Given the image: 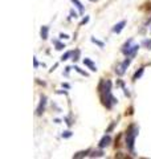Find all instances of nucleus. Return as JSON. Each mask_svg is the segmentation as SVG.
I'll use <instances>...</instances> for the list:
<instances>
[{"label":"nucleus","mask_w":151,"mask_h":159,"mask_svg":"<svg viewBox=\"0 0 151 159\" xmlns=\"http://www.w3.org/2000/svg\"><path fill=\"white\" fill-rule=\"evenodd\" d=\"M89 152H90V150H84V151H78L77 154H74L73 155V158H84V157H86V155H89Z\"/></svg>","instance_id":"obj_11"},{"label":"nucleus","mask_w":151,"mask_h":159,"mask_svg":"<svg viewBox=\"0 0 151 159\" xmlns=\"http://www.w3.org/2000/svg\"><path fill=\"white\" fill-rule=\"evenodd\" d=\"M69 137H72V131H69V130L62 134V138H69Z\"/></svg>","instance_id":"obj_20"},{"label":"nucleus","mask_w":151,"mask_h":159,"mask_svg":"<svg viewBox=\"0 0 151 159\" xmlns=\"http://www.w3.org/2000/svg\"><path fill=\"white\" fill-rule=\"evenodd\" d=\"M89 157H92V158H94V157H103V151H93L92 154H89Z\"/></svg>","instance_id":"obj_18"},{"label":"nucleus","mask_w":151,"mask_h":159,"mask_svg":"<svg viewBox=\"0 0 151 159\" xmlns=\"http://www.w3.org/2000/svg\"><path fill=\"white\" fill-rule=\"evenodd\" d=\"M72 3L74 4V6L76 7H77L78 8V11H80V13H84V11H85V8H84V6H82V3L81 2H80V0H72Z\"/></svg>","instance_id":"obj_10"},{"label":"nucleus","mask_w":151,"mask_h":159,"mask_svg":"<svg viewBox=\"0 0 151 159\" xmlns=\"http://www.w3.org/2000/svg\"><path fill=\"white\" fill-rule=\"evenodd\" d=\"M62 86H64V88H66V89H69V88H70V86L68 85V84H62Z\"/></svg>","instance_id":"obj_24"},{"label":"nucleus","mask_w":151,"mask_h":159,"mask_svg":"<svg viewBox=\"0 0 151 159\" xmlns=\"http://www.w3.org/2000/svg\"><path fill=\"white\" fill-rule=\"evenodd\" d=\"M74 70L77 72V73H80V74H82L84 77H88V76H89V73H88V72L82 70V69H81V68H78V66H74Z\"/></svg>","instance_id":"obj_14"},{"label":"nucleus","mask_w":151,"mask_h":159,"mask_svg":"<svg viewBox=\"0 0 151 159\" xmlns=\"http://www.w3.org/2000/svg\"><path fill=\"white\" fill-rule=\"evenodd\" d=\"M88 21H89V17L86 16V17H85V19L82 20V21H81V23H80V25H84V24H86Z\"/></svg>","instance_id":"obj_21"},{"label":"nucleus","mask_w":151,"mask_h":159,"mask_svg":"<svg viewBox=\"0 0 151 159\" xmlns=\"http://www.w3.org/2000/svg\"><path fill=\"white\" fill-rule=\"evenodd\" d=\"M138 133H139V129L138 126L135 125V123H131L127 130L125 133V143H126V147H127V150L134 154V145H135V138L138 137Z\"/></svg>","instance_id":"obj_2"},{"label":"nucleus","mask_w":151,"mask_h":159,"mask_svg":"<svg viewBox=\"0 0 151 159\" xmlns=\"http://www.w3.org/2000/svg\"><path fill=\"white\" fill-rule=\"evenodd\" d=\"M45 106H47V97L41 96V97H40V103H39V106L36 109V114H37V116H41V114L44 113Z\"/></svg>","instance_id":"obj_5"},{"label":"nucleus","mask_w":151,"mask_h":159,"mask_svg":"<svg viewBox=\"0 0 151 159\" xmlns=\"http://www.w3.org/2000/svg\"><path fill=\"white\" fill-rule=\"evenodd\" d=\"M33 61H34V68H37V66H39V61H37V58L34 57V58H33Z\"/></svg>","instance_id":"obj_23"},{"label":"nucleus","mask_w":151,"mask_h":159,"mask_svg":"<svg viewBox=\"0 0 151 159\" xmlns=\"http://www.w3.org/2000/svg\"><path fill=\"white\" fill-rule=\"evenodd\" d=\"M53 43H54V45H56V49H57V51H61V49H64V48H65V44L57 41V40H54Z\"/></svg>","instance_id":"obj_15"},{"label":"nucleus","mask_w":151,"mask_h":159,"mask_svg":"<svg viewBox=\"0 0 151 159\" xmlns=\"http://www.w3.org/2000/svg\"><path fill=\"white\" fill-rule=\"evenodd\" d=\"M98 92L101 94V101H102L103 106L106 109H112L115 103H117V98L113 96L112 93V81H109V80H102L98 86Z\"/></svg>","instance_id":"obj_1"},{"label":"nucleus","mask_w":151,"mask_h":159,"mask_svg":"<svg viewBox=\"0 0 151 159\" xmlns=\"http://www.w3.org/2000/svg\"><path fill=\"white\" fill-rule=\"evenodd\" d=\"M143 72H144V66H142V68H139V70H137V72H135V74H134V76H133V80H134V81H137V80L140 77V76H142V74H143Z\"/></svg>","instance_id":"obj_12"},{"label":"nucleus","mask_w":151,"mask_h":159,"mask_svg":"<svg viewBox=\"0 0 151 159\" xmlns=\"http://www.w3.org/2000/svg\"><path fill=\"white\" fill-rule=\"evenodd\" d=\"M142 44H143L144 47H147V49H151V39H149V40H147V39L143 40V43H142Z\"/></svg>","instance_id":"obj_19"},{"label":"nucleus","mask_w":151,"mask_h":159,"mask_svg":"<svg viewBox=\"0 0 151 159\" xmlns=\"http://www.w3.org/2000/svg\"><path fill=\"white\" fill-rule=\"evenodd\" d=\"M138 49H139V45H138V44H134L133 40L130 39V40H127V41L123 44V47H122V53L125 54L126 57L134 58L135 54H137V52H138Z\"/></svg>","instance_id":"obj_3"},{"label":"nucleus","mask_w":151,"mask_h":159,"mask_svg":"<svg viewBox=\"0 0 151 159\" xmlns=\"http://www.w3.org/2000/svg\"><path fill=\"white\" fill-rule=\"evenodd\" d=\"M60 39H61V40H64V39H69V36H68V34H65V33H61V34H60Z\"/></svg>","instance_id":"obj_22"},{"label":"nucleus","mask_w":151,"mask_h":159,"mask_svg":"<svg viewBox=\"0 0 151 159\" xmlns=\"http://www.w3.org/2000/svg\"><path fill=\"white\" fill-rule=\"evenodd\" d=\"M131 57H127L125 60L123 62H121L119 65L117 66V69H115V73L118 74V76H122V74H125V72H126V69L129 68V65H130V62H131Z\"/></svg>","instance_id":"obj_4"},{"label":"nucleus","mask_w":151,"mask_h":159,"mask_svg":"<svg viewBox=\"0 0 151 159\" xmlns=\"http://www.w3.org/2000/svg\"><path fill=\"white\" fill-rule=\"evenodd\" d=\"M80 54H81V51H80V49H76V51L72 53V60L73 61H77V60L80 58Z\"/></svg>","instance_id":"obj_13"},{"label":"nucleus","mask_w":151,"mask_h":159,"mask_svg":"<svg viewBox=\"0 0 151 159\" xmlns=\"http://www.w3.org/2000/svg\"><path fill=\"white\" fill-rule=\"evenodd\" d=\"M84 65H85V66H88L92 72H97V66H95V64H94L90 58H88V57H85V58H84Z\"/></svg>","instance_id":"obj_7"},{"label":"nucleus","mask_w":151,"mask_h":159,"mask_svg":"<svg viewBox=\"0 0 151 159\" xmlns=\"http://www.w3.org/2000/svg\"><path fill=\"white\" fill-rule=\"evenodd\" d=\"M72 51H69V52H66V53H64L62 56H61V61H66V60L69 58V57H72Z\"/></svg>","instance_id":"obj_16"},{"label":"nucleus","mask_w":151,"mask_h":159,"mask_svg":"<svg viewBox=\"0 0 151 159\" xmlns=\"http://www.w3.org/2000/svg\"><path fill=\"white\" fill-rule=\"evenodd\" d=\"M110 143H112V137H110L109 134H105V135L101 138L98 146H99V148H105V147H108Z\"/></svg>","instance_id":"obj_6"},{"label":"nucleus","mask_w":151,"mask_h":159,"mask_svg":"<svg viewBox=\"0 0 151 159\" xmlns=\"http://www.w3.org/2000/svg\"><path fill=\"white\" fill-rule=\"evenodd\" d=\"M125 25H126V21H125V20H122V21H119L118 24H115V25H114L113 32H114V33H121V32L123 31Z\"/></svg>","instance_id":"obj_8"},{"label":"nucleus","mask_w":151,"mask_h":159,"mask_svg":"<svg viewBox=\"0 0 151 159\" xmlns=\"http://www.w3.org/2000/svg\"><path fill=\"white\" fill-rule=\"evenodd\" d=\"M90 40H92V43H94V44H97V45H98L99 48H103V47H105V44H103L102 41H99V40H97V39H94V37H92V39H90Z\"/></svg>","instance_id":"obj_17"},{"label":"nucleus","mask_w":151,"mask_h":159,"mask_svg":"<svg viewBox=\"0 0 151 159\" xmlns=\"http://www.w3.org/2000/svg\"><path fill=\"white\" fill-rule=\"evenodd\" d=\"M49 34V27L48 25H43L41 29H40V36H41L43 40H47Z\"/></svg>","instance_id":"obj_9"}]
</instances>
